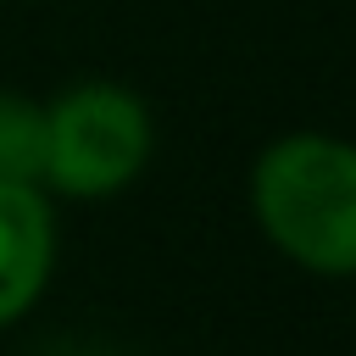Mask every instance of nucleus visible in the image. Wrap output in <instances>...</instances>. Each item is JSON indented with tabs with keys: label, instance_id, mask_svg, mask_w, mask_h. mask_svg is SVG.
I'll list each match as a JSON object with an SVG mask.
<instances>
[{
	"label": "nucleus",
	"instance_id": "obj_2",
	"mask_svg": "<svg viewBox=\"0 0 356 356\" xmlns=\"http://www.w3.org/2000/svg\"><path fill=\"white\" fill-rule=\"evenodd\" d=\"M156 156L150 100L117 78H78L44 100V167L50 200L100 206L128 195Z\"/></svg>",
	"mask_w": 356,
	"mask_h": 356
},
{
	"label": "nucleus",
	"instance_id": "obj_5",
	"mask_svg": "<svg viewBox=\"0 0 356 356\" xmlns=\"http://www.w3.org/2000/svg\"><path fill=\"white\" fill-rule=\"evenodd\" d=\"M44 356H122V350H111V345H100V339H61V345H50Z\"/></svg>",
	"mask_w": 356,
	"mask_h": 356
},
{
	"label": "nucleus",
	"instance_id": "obj_6",
	"mask_svg": "<svg viewBox=\"0 0 356 356\" xmlns=\"http://www.w3.org/2000/svg\"><path fill=\"white\" fill-rule=\"evenodd\" d=\"M350 284H356V278H350ZM350 328H356V317H350Z\"/></svg>",
	"mask_w": 356,
	"mask_h": 356
},
{
	"label": "nucleus",
	"instance_id": "obj_1",
	"mask_svg": "<svg viewBox=\"0 0 356 356\" xmlns=\"http://www.w3.org/2000/svg\"><path fill=\"white\" fill-rule=\"evenodd\" d=\"M245 211L273 256L306 278H356V139L289 128L250 156Z\"/></svg>",
	"mask_w": 356,
	"mask_h": 356
},
{
	"label": "nucleus",
	"instance_id": "obj_3",
	"mask_svg": "<svg viewBox=\"0 0 356 356\" xmlns=\"http://www.w3.org/2000/svg\"><path fill=\"white\" fill-rule=\"evenodd\" d=\"M61 222L39 184L0 178V334L28 323L56 284Z\"/></svg>",
	"mask_w": 356,
	"mask_h": 356
},
{
	"label": "nucleus",
	"instance_id": "obj_4",
	"mask_svg": "<svg viewBox=\"0 0 356 356\" xmlns=\"http://www.w3.org/2000/svg\"><path fill=\"white\" fill-rule=\"evenodd\" d=\"M39 167H44V100L28 89H0V178L39 184Z\"/></svg>",
	"mask_w": 356,
	"mask_h": 356
}]
</instances>
